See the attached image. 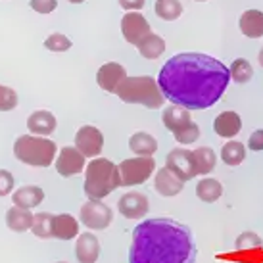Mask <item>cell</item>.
Here are the masks:
<instances>
[{
  "label": "cell",
  "instance_id": "6da1fadb",
  "mask_svg": "<svg viewBox=\"0 0 263 263\" xmlns=\"http://www.w3.org/2000/svg\"><path fill=\"white\" fill-rule=\"evenodd\" d=\"M231 69L213 56L184 52L169 58L160 75L163 96L184 110H205L219 102L229 87Z\"/></svg>",
  "mask_w": 263,
  "mask_h": 263
},
{
  "label": "cell",
  "instance_id": "7a4b0ae2",
  "mask_svg": "<svg viewBox=\"0 0 263 263\" xmlns=\"http://www.w3.org/2000/svg\"><path fill=\"white\" fill-rule=\"evenodd\" d=\"M196 242L184 223L144 219L133 229L129 263H196Z\"/></svg>",
  "mask_w": 263,
  "mask_h": 263
},
{
  "label": "cell",
  "instance_id": "3957f363",
  "mask_svg": "<svg viewBox=\"0 0 263 263\" xmlns=\"http://www.w3.org/2000/svg\"><path fill=\"white\" fill-rule=\"evenodd\" d=\"M121 186L119 167L106 158H95L85 171V194L88 200H102Z\"/></svg>",
  "mask_w": 263,
  "mask_h": 263
},
{
  "label": "cell",
  "instance_id": "277c9868",
  "mask_svg": "<svg viewBox=\"0 0 263 263\" xmlns=\"http://www.w3.org/2000/svg\"><path fill=\"white\" fill-rule=\"evenodd\" d=\"M116 95L119 100L127 104H142L150 110L161 108L165 102V96L161 92L158 81L150 75H140V77H127V79L117 87Z\"/></svg>",
  "mask_w": 263,
  "mask_h": 263
},
{
  "label": "cell",
  "instance_id": "5b68a950",
  "mask_svg": "<svg viewBox=\"0 0 263 263\" xmlns=\"http://www.w3.org/2000/svg\"><path fill=\"white\" fill-rule=\"evenodd\" d=\"M58 148L54 140L48 137H37V135H22L14 142V156L25 165L33 167H48L56 158Z\"/></svg>",
  "mask_w": 263,
  "mask_h": 263
},
{
  "label": "cell",
  "instance_id": "8992f818",
  "mask_svg": "<svg viewBox=\"0 0 263 263\" xmlns=\"http://www.w3.org/2000/svg\"><path fill=\"white\" fill-rule=\"evenodd\" d=\"M117 167H119L123 186H137V184L146 183L148 179L154 175L156 161H154L152 156H137V158L123 160Z\"/></svg>",
  "mask_w": 263,
  "mask_h": 263
},
{
  "label": "cell",
  "instance_id": "52a82bcc",
  "mask_svg": "<svg viewBox=\"0 0 263 263\" xmlns=\"http://www.w3.org/2000/svg\"><path fill=\"white\" fill-rule=\"evenodd\" d=\"M79 221L90 231H104L111 225L114 212H111L110 205L100 202V200H90L81 208Z\"/></svg>",
  "mask_w": 263,
  "mask_h": 263
},
{
  "label": "cell",
  "instance_id": "ba28073f",
  "mask_svg": "<svg viewBox=\"0 0 263 263\" xmlns=\"http://www.w3.org/2000/svg\"><path fill=\"white\" fill-rule=\"evenodd\" d=\"M165 167L175 173L183 183L192 181L196 173V163H194V152L184 150V148H175L165 156Z\"/></svg>",
  "mask_w": 263,
  "mask_h": 263
},
{
  "label": "cell",
  "instance_id": "9c48e42d",
  "mask_svg": "<svg viewBox=\"0 0 263 263\" xmlns=\"http://www.w3.org/2000/svg\"><path fill=\"white\" fill-rule=\"evenodd\" d=\"M75 148L85 158H96L104 148V135L92 125H83L75 135Z\"/></svg>",
  "mask_w": 263,
  "mask_h": 263
},
{
  "label": "cell",
  "instance_id": "30bf717a",
  "mask_svg": "<svg viewBox=\"0 0 263 263\" xmlns=\"http://www.w3.org/2000/svg\"><path fill=\"white\" fill-rule=\"evenodd\" d=\"M117 210L127 219H140V217H146L148 210H150V200L144 192L131 190V192H125L123 196L117 200Z\"/></svg>",
  "mask_w": 263,
  "mask_h": 263
},
{
  "label": "cell",
  "instance_id": "8fae6325",
  "mask_svg": "<svg viewBox=\"0 0 263 263\" xmlns=\"http://www.w3.org/2000/svg\"><path fill=\"white\" fill-rule=\"evenodd\" d=\"M121 33H123V39L127 43L137 46L142 39L152 33V29H150V23L146 22V17L140 12H127L121 20Z\"/></svg>",
  "mask_w": 263,
  "mask_h": 263
},
{
  "label": "cell",
  "instance_id": "7c38bea8",
  "mask_svg": "<svg viewBox=\"0 0 263 263\" xmlns=\"http://www.w3.org/2000/svg\"><path fill=\"white\" fill-rule=\"evenodd\" d=\"M87 158L75 146H64L56 158V171L62 177L79 175L83 169L87 167Z\"/></svg>",
  "mask_w": 263,
  "mask_h": 263
},
{
  "label": "cell",
  "instance_id": "4fadbf2b",
  "mask_svg": "<svg viewBox=\"0 0 263 263\" xmlns=\"http://www.w3.org/2000/svg\"><path fill=\"white\" fill-rule=\"evenodd\" d=\"M127 79V73H125V67L117 62H108L104 64L98 73H96V83L98 87L106 90V92H116L117 87Z\"/></svg>",
  "mask_w": 263,
  "mask_h": 263
},
{
  "label": "cell",
  "instance_id": "5bb4252c",
  "mask_svg": "<svg viewBox=\"0 0 263 263\" xmlns=\"http://www.w3.org/2000/svg\"><path fill=\"white\" fill-rule=\"evenodd\" d=\"M75 257L79 263H96L100 257V242L92 233H81L75 242Z\"/></svg>",
  "mask_w": 263,
  "mask_h": 263
},
{
  "label": "cell",
  "instance_id": "9a60e30c",
  "mask_svg": "<svg viewBox=\"0 0 263 263\" xmlns=\"http://www.w3.org/2000/svg\"><path fill=\"white\" fill-rule=\"evenodd\" d=\"M79 236V223L71 213H60L54 215L52 221V238L58 240H73Z\"/></svg>",
  "mask_w": 263,
  "mask_h": 263
},
{
  "label": "cell",
  "instance_id": "2e32d148",
  "mask_svg": "<svg viewBox=\"0 0 263 263\" xmlns=\"http://www.w3.org/2000/svg\"><path fill=\"white\" fill-rule=\"evenodd\" d=\"M184 183L175 175V173H171L167 167H161L158 173H156V179H154V189L158 194L165 198H171V196H177L181 190H183Z\"/></svg>",
  "mask_w": 263,
  "mask_h": 263
},
{
  "label": "cell",
  "instance_id": "e0dca14e",
  "mask_svg": "<svg viewBox=\"0 0 263 263\" xmlns=\"http://www.w3.org/2000/svg\"><path fill=\"white\" fill-rule=\"evenodd\" d=\"M27 129L31 135H37V137H50L52 133L56 131V117L54 114L46 110H37L33 111L27 117Z\"/></svg>",
  "mask_w": 263,
  "mask_h": 263
},
{
  "label": "cell",
  "instance_id": "ac0fdd59",
  "mask_svg": "<svg viewBox=\"0 0 263 263\" xmlns=\"http://www.w3.org/2000/svg\"><path fill=\"white\" fill-rule=\"evenodd\" d=\"M44 200V190L37 184H25V186H20L12 194V202L17 208H23V210H33L37 208L41 202Z\"/></svg>",
  "mask_w": 263,
  "mask_h": 263
},
{
  "label": "cell",
  "instance_id": "d6986e66",
  "mask_svg": "<svg viewBox=\"0 0 263 263\" xmlns=\"http://www.w3.org/2000/svg\"><path fill=\"white\" fill-rule=\"evenodd\" d=\"M242 129V119L236 111H223L213 121V131L223 139H233Z\"/></svg>",
  "mask_w": 263,
  "mask_h": 263
},
{
  "label": "cell",
  "instance_id": "ffe728a7",
  "mask_svg": "<svg viewBox=\"0 0 263 263\" xmlns=\"http://www.w3.org/2000/svg\"><path fill=\"white\" fill-rule=\"evenodd\" d=\"M33 213L31 210H23V208H17V205H12L6 212V225L10 231L14 233H25V231H31L33 227Z\"/></svg>",
  "mask_w": 263,
  "mask_h": 263
},
{
  "label": "cell",
  "instance_id": "44dd1931",
  "mask_svg": "<svg viewBox=\"0 0 263 263\" xmlns=\"http://www.w3.org/2000/svg\"><path fill=\"white\" fill-rule=\"evenodd\" d=\"M240 31L250 39L263 37V12L259 10H246L240 15Z\"/></svg>",
  "mask_w": 263,
  "mask_h": 263
},
{
  "label": "cell",
  "instance_id": "7402d4cb",
  "mask_svg": "<svg viewBox=\"0 0 263 263\" xmlns=\"http://www.w3.org/2000/svg\"><path fill=\"white\" fill-rule=\"evenodd\" d=\"M161 121L165 125V129L175 133L181 127H184L189 121H192V119H190L189 110H184L181 106H169L167 110H163V114H161Z\"/></svg>",
  "mask_w": 263,
  "mask_h": 263
},
{
  "label": "cell",
  "instance_id": "603a6c76",
  "mask_svg": "<svg viewBox=\"0 0 263 263\" xmlns=\"http://www.w3.org/2000/svg\"><path fill=\"white\" fill-rule=\"evenodd\" d=\"M129 148H131L133 154H137V156H152L156 154L158 150V142L154 139L152 135H148L144 131H139L131 135V139H129Z\"/></svg>",
  "mask_w": 263,
  "mask_h": 263
},
{
  "label": "cell",
  "instance_id": "cb8c5ba5",
  "mask_svg": "<svg viewBox=\"0 0 263 263\" xmlns=\"http://www.w3.org/2000/svg\"><path fill=\"white\" fill-rule=\"evenodd\" d=\"M140 56H144L146 60H158L165 52V41L160 37V35H154L150 33L148 37H144L137 44Z\"/></svg>",
  "mask_w": 263,
  "mask_h": 263
},
{
  "label": "cell",
  "instance_id": "d4e9b609",
  "mask_svg": "<svg viewBox=\"0 0 263 263\" xmlns=\"http://www.w3.org/2000/svg\"><path fill=\"white\" fill-rule=\"evenodd\" d=\"M223 194V184L217 181V179H202L200 183L196 184V196L202 200V202H208V204H212V202H217Z\"/></svg>",
  "mask_w": 263,
  "mask_h": 263
},
{
  "label": "cell",
  "instance_id": "484cf974",
  "mask_svg": "<svg viewBox=\"0 0 263 263\" xmlns=\"http://www.w3.org/2000/svg\"><path fill=\"white\" fill-rule=\"evenodd\" d=\"M244 158H246V146L238 140H229L225 146L221 148V160L231 167L240 165Z\"/></svg>",
  "mask_w": 263,
  "mask_h": 263
},
{
  "label": "cell",
  "instance_id": "4316f807",
  "mask_svg": "<svg viewBox=\"0 0 263 263\" xmlns=\"http://www.w3.org/2000/svg\"><path fill=\"white\" fill-rule=\"evenodd\" d=\"M194 152V163H196V173L198 175H208L212 173L215 167V152L212 148L202 146L192 150Z\"/></svg>",
  "mask_w": 263,
  "mask_h": 263
},
{
  "label": "cell",
  "instance_id": "83f0119b",
  "mask_svg": "<svg viewBox=\"0 0 263 263\" xmlns=\"http://www.w3.org/2000/svg\"><path fill=\"white\" fill-rule=\"evenodd\" d=\"M154 12L165 22H175L177 17L183 14V4L179 0H156Z\"/></svg>",
  "mask_w": 263,
  "mask_h": 263
},
{
  "label": "cell",
  "instance_id": "f1b7e54d",
  "mask_svg": "<svg viewBox=\"0 0 263 263\" xmlns=\"http://www.w3.org/2000/svg\"><path fill=\"white\" fill-rule=\"evenodd\" d=\"M52 221H54V215L48 212H39L35 213L33 217V227L31 231L37 238H43V240H48L52 238Z\"/></svg>",
  "mask_w": 263,
  "mask_h": 263
},
{
  "label": "cell",
  "instance_id": "f546056e",
  "mask_svg": "<svg viewBox=\"0 0 263 263\" xmlns=\"http://www.w3.org/2000/svg\"><path fill=\"white\" fill-rule=\"evenodd\" d=\"M252 77H254V69H252L248 60H244V58L234 60L233 66H231V79H233L234 83L244 85V83H248Z\"/></svg>",
  "mask_w": 263,
  "mask_h": 263
},
{
  "label": "cell",
  "instance_id": "4dcf8cb0",
  "mask_svg": "<svg viewBox=\"0 0 263 263\" xmlns=\"http://www.w3.org/2000/svg\"><path fill=\"white\" fill-rule=\"evenodd\" d=\"M173 137H175V140L181 142V144H192V142H196L198 137H200V127H198L194 121H189L184 127H181L179 131L173 133Z\"/></svg>",
  "mask_w": 263,
  "mask_h": 263
},
{
  "label": "cell",
  "instance_id": "1f68e13d",
  "mask_svg": "<svg viewBox=\"0 0 263 263\" xmlns=\"http://www.w3.org/2000/svg\"><path fill=\"white\" fill-rule=\"evenodd\" d=\"M44 48L50 52H66L71 48V41L62 33H52L50 37L44 41Z\"/></svg>",
  "mask_w": 263,
  "mask_h": 263
},
{
  "label": "cell",
  "instance_id": "d6a6232c",
  "mask_svg": "<svg viewBox=\"0 0 263 263\" xmlns=\"http://www.w3.org/2000/svg\"><path fill=\"white\" fill-rule=\"evenodd\" d=\"M261 246L263 240L252 231H246V233H242L236 238V250H240V252H244V250H259Z\"/></svg>",
  "mask_w": 263,
  "mask_h": 263
},
{
  "label": "cell",
  "instance_id": "836d02e7",
  "mask_svg": "<svg viewBox=\"0 0 263 263\" xmlns=\"http://www.w3.org/2000/svg\"><path fill=\"white\" fill-rule=\"evenodd\" d=\"M17 106V92L14 88L0 85V111H10Z\"/></svg>",
  "mask_w": 263,
  "mask_h": 263
},
{
  "label": "cell",
  "instance_id": "e575fe53",
  "mask_svg": "<svg viewBox=\"0 0 263 263\" xmlns=\"http://www.w3.org/2000/svg\"><path fill=\"white\" fill-rule=\"evenodd\" d=\"M14 175L6 171V169H0V196H8V194H14Z\"/></svg>",
  "mask_w": 263,
  "mask_h": 263
},
{
  "label": "cell",
  "instance_id": "d590c367",
  "mask_svg": "<svg viewBox=\"0 0 263 263\" xmlns=\"http://www.w3.org/2000/svg\"><path fill=\"white\" fill-rule=\"evenodd\" d=\"M29 6L39 14H50L58 6V0H29Z\"/></svg>",
  "mask_w": 263,
  "mask_h": 263
},
{
  "label": "cell",
  "instance_id": "8d00e7d4",
  "mask_svg": "<svg viewBox=\"0 0 263 263\" xmlns=\"http://www.w3.org/2000/svg\"><path fill=\"white\" fill-rule=\"evenodd\" d=\"M248 148L254 152H261L263 150V129H257L250 135L248 139Z\"/></svg>",
  "mask_w": 263,
  "mask_h": 263
},
{
  "label": "cell",
  "instance_id": "74e56055",
  "mask_svg": "<svg viewBox=\"0 0 263 263\" xmlns=\"http://www.w3.org/2000/svg\"><path fill=\"white\" fill-rule=\"evenodd\" d=\"M119 6L123 8V10L137 12V10H140V8L144 6V0H119Z\"/></svg>",
  "mask_w": 263,
  "mask_h": 263
},
{
  "label": "cell",
  "instance_id": "f35d334b",
  "mask_svg": "<svg viewBox=\"0 0 263 263\" xmlns=\"http://www.w3.org/2000/svg\"><path fill=\"white\" fill-rule=\"evenodd\" d=\"M257 60H259V66L263 67V48L259 50V54H257Z\"/></svg>",
  "mask_w": 263,
  "mask_h": 263
},
{
  "label": "cell",
  "instance_id": "ab89813d",
  "mask_svg": "<svg viewBox=\"0 0 263 263\" xmlns=\"http://www.w3.org/2000/svg\"><path fill=\"white\" fill-rule=\"evenodd\" d=\"M71 4H81V2H85V0H69Z\"/></svg>",
  "mask_w": 263,
  "mask_h": 263
},
{
  "label": "cell",
  "instance_id": "60d3db41",
  "mask_svg": "<svg viewBox=\"0 0 263 263\" xmlns=\"http://www.w3.org/2000/svg\"><path fill=\"white\" fill-rule=\"evenodd\" d=\"M58 263H67V261H58Z\"/></svg>",
  "mask_w": 263,
  "mask_h": 263
},
{
  "label": "cell",
  "instance_id": "b9f144b4",
  "mask_svg": "<svg viewBox=\"0 0 263 263\" xmlns=\"http://www.w3.org/2000/svg\"><path fill=\"white\" fill-rule=\"evenodd\" d=\"M198 2H202V0H198Z\"/></svg>",
  "mask_w": 263,
  "mask_h": 263
}]
</instances>
